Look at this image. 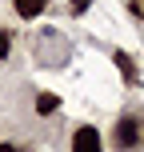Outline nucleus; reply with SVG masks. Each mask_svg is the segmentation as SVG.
<instances>
[{"instance_id":"6","label":"nucleus","mask_w":144,"mask_h":152,"mask_svg":"<svg viewBox=\"0 0 144 152\" xmlns=\"http://www.w3.org/2000/svg\"><path fill=\"white\" fill-rule=\"evenodd\" d=\"M8 52H12V32L0 28V60H8Z\"/></svg>"},{"instance_id":"5","label":"nucleus","mask_w":144,"mask_h":152,"mask_svg":"<svg viewBox=\"0 0 144 152\" xmlns=\"http://www.w3.org/2000/svg\"><path fill=\"white\" fill-rule=\"evenodd\" d=\"M56 108H60V96H56V92H40L36 96V112L40 116H52Z\"/></svg>"},{"instance_id":"7","label":"nucleus","mask_w":144,"mask_h":152,"mask_svg":"<svg viewBox=\"0 0 144 152\" xmlns=\"http://www.w3.org/2000/svg\"><path fill=\"white\" fill-rule=\"evenodd\" d=\"M88 4H92V0H72L68 12H72V16H80V12H88Z\"/></svg>"},{"instance_id":"2","label":"nucleus","mask_w":144,"mask_h":152,"mask_svg":"<svg viewBox=\"0 0 144 152\" xmlns=\"http://www.w3.org/2000/svg\"><path fill=\"white\" fill-rule=\"evenodd\" d=\"M72 152H104L100 128H92V124H80V128L72 132Z\"/></svg>"},{"instance_id":"3","label":"nucleus","mask_w":144,"mask_h":152,"mask_svg":"<svg viewBox=\"0 0 144 152\" xmlns=\"http://www.w3.org/2000/svg\"><path fill=\"white\" fill-rule=\"evenodd\" d=\"M112 60H116V68H120L124 84H136V88H140V72H136V64H132V56L128 52H112Z\"/></svg>"},{"instance_id":"1","label":"nucleus","mask_w":144,"mask_h":152,"mask_svg":"<svg viewBox=\"0 0 144 152\" xmlns=\"http://www.w3.org/2000/svg\"><path fill=\"white\" fill-rule=\"evenodd\" d=\"M112 140H116V148L132 152V148H136L140 140H144V124H140V116H120V120H116Z\"/></svg>"},{"instance_id":"8","label":"nucleus","mask_w":144,"mask_h":152,"mask_svg":"<svg viewBox=\"0 0 144 152\" xmlns=\"http://www.w3.org/2000/svg\"><path fill=\"white\" fill-rule=\"evenodd\" d=\"M0 152H20V148H16V144H8V140H4V144H0Z\"/></svg>"},{"instance_id":"4","label":"nucleus","mask_w":144,"mask_h":152,"mask_svg":"<svg viewBox=\"0 0 144 152\" xmlns=\"http://www.w3.org/2000/svg\"><path fill=\"white\" fill-rule=\"evenodd\" d=\"M44 4H48V0H16V16L32 20V16H40V12H44Z\"/></svg>"}]
</instances>
